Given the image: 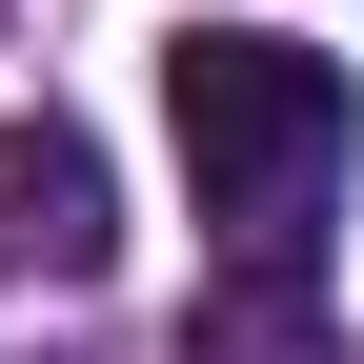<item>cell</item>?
<instances>
[{"instance_id": "6da1fadb", "label": "cell", "mask_w": 364, "mask_h": 364, "mask_svg": "<svg viewBox=\"0 0 364 364\" xmlns=\"http://www.w3.org/2000/svg\"><path fill=\"white\" fill-rule=\"evenodd\" d=\"M162 122H182V182H203L223 243H304V263H324V182H344V142H364V102H344L324 41L203 21V41L162 61Z\"/></svg>"}, {"instance_id": "3957f363", "label": "cell", "mask_w": 364, "mask_h": 364, "mask_svg": "<svg viewBox=\"0 0 364 364\" xmlns=\"http://www.w3.org/2000/svg\"><path fill=\"white\" fill-rule=\"evenodd\" d=\"M182 364H344L324 263H304V243H223V284L182 304Z\"/></svg>"}, {"instance_id": "7a4b0ae2", "label": "cell", "mask_w": 364, "mask_h": 364, "mask_svg": "<svg viewBox=\"0 0 364 364\" xmlns=\"http://www.w3.org/2000/svg\"><path fill=\"white\" fill-rule=\"evenodd\" d=\"M122 203H102V142L81 122H0V263H41V284H102Z\"/></svg>"}]
</instances>
